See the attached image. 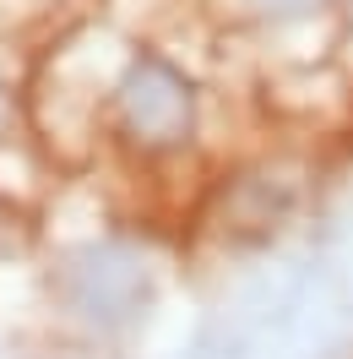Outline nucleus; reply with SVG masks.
<instances>
[{"label":"nucleus","mask_w":353,"mask_h":359,"mask_svg":"<svg viewBox=\"0 0 353 359\" xmlns=\"http://www.w3.org/2000/svg\"><path fill=\"white\" fill-rule=\"evenodd\" d=\"M125 109L141 136H174L191 120V88L174 76L169 60L141 55L131 66V82H125Z\"/></svg>","instance_id":"obj_1"}]
</instances>
